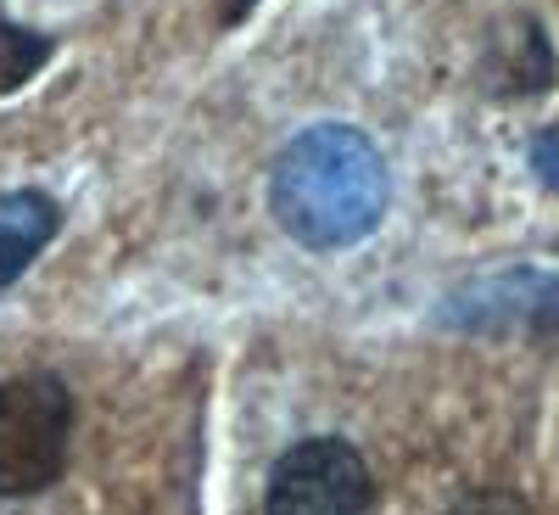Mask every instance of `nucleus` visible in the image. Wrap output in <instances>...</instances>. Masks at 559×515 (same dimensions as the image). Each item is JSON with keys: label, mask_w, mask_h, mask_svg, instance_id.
Returning <instances> with one entry per match:
<instances>
[{"label": "nucleus", "mask_w": 559, "mask_h": 515, "mask_svg": "<svg viewBox=\"0 0 559 515\" xmlns=\"http://www.w3.org/2000/svg\"><path fill=\"white\" fill-rule=\"evenodd\" d=\"M448 319L471 325V331H509V325H526V331L559 337V280L554 274H503L487 286L464 292Z\"/></svg>", "instance_id": "4"}, {"label": "nucleus", "mask_w": 559, "mask_h": 515, "mask_svg": "<svg viewBox=\"0 0 559 515\" xmlns=\"http://www.w3.org/2000/svg\"><path fill=\"white\" fill-rule=\"evenodd\" d=\"M448 515H532V510L515 493H471V499H459Z\"/></svg>", "instance_id": "7"}, {"label": "nucleus", "mask_w": 559, "mask_h": 515, "mask_svg": "<svg viewBox=\"0 0 559 515\" xmlns=\"http://www.w3.org/2000/svg\"><path fill=\"white\" fill-rule=\"evenodd\" d=\"M45 62H51V39L12 23L7 12H0V96H12V90H23Z\"/></svg>", "instance_id": "6"}, {"label": "nucleus", "mask_w": 559, "mask_h": 515, "mask_svg": "<svg viewBox=\"0 0 559 515\" xmlns=\"http://www.w3.org/2000/svg\"><path fill=\"white\" fill-rule=\"evenodd\" d=\"M57 230H62V208L45 191H7L0 197V292L51 247Z\"/></svg>", "instance_id": "5"}, {"label": "nucleus", "mask_w": 559, "mask_h": 515, "mask_svg": "<svg viewBox=\"0 0 559 515\" xmlns=\"http://www.w3.org/2000/svg\"><path fill=\"white\" fill-rule=\"evenodd\" d=\"M247 7H252V0H229V17H241Z\"/></svg>", "instance_id": "9"}, {"label": "nucleus", "mask_w": 559, "mask_h": 515, "mask_svg": "<svg viewBox=\"0 0 559 515\" xmlns=\"http://www.w3.org/2000/svg\"><path fill=\"white\" fill-rule=\"evenodd\" d=\"M73 393L57 376L0 382V499L45 493L68 471Z\"/></svg>", "instance_id": "2"}, {"label": "nucleus", "mask_w": 559, "mask_h": 515, "mask_svg": "<svg viewBox=\"0 0 559 515\" xmlns=\"http://www.w3.org/2000/svg\"><path fill=\"white\" fill-rule=\"evenodd\" d=\"M369 499L376 482L364 454L342 437H308L274 465L263 515H369Z\"/></svg>", "instance_id": "3"}, {"label": "nucleus", "mask_w": 559, "mask_h": 515, "mask_svg": "<svg viewBox=\"0 0 559 515\" xmlns=\"http://www.w3.org/2000/svg\"><path fill=\"white\" fill-rule=\"evenodd\" d=\"M269 208L280 230L313 253L364 242L386 213V163L376 140L347 124L302 129L274 163Z\"/></svg>", "instance_id": "1"}, {"label": "nucleus", "mask_w": 559, "mask_h": 515, "mask_svg": "<svg viewBox=\"0 0 559 515\" xmlns=\"http://www.w3.org/2000/svg\"><path fill=\"white\" fill-rule=\"evenodd\" d=\"M532 157H537V174H543L548 185H559V129H548V134L537 140Z\"/></svg>", "instance_id": "8"}]
</instances>
